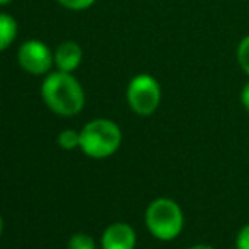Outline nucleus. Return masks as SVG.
I'll return each mask as SVG.
<instances>
[{
  "mask_svg": "<svg viewBox=\"0 0 249 249\" xmlns=\"http://www.w3.org/2000/svg\"><path fill=\"white\" fill-rule=\"evenodd\" d=\"M239 99H241V105L244 107V110H248V112H249V82H248V83H244L243 90H241Z\"/></svg>",
  "mask_w": 249,
  "mask_h": 249,
  "instance_id": "14",
  "label": "nucleus"
},
{
  "mask_svg": "<svg viewBox=\"0 0 249 249\" xmlns=\"http://www.w3.org/2000/svg\"><path fill=\"white\" fill-rule=\"evenodd\" d=\"M17 37V22L10 14L0 12V53L5 51Z\"/></svg>",
  "mask_w": 249,
  "mask_h": 249,
  "instance_id": "8",
  "label": "nucleus"
},
{
  "mask_svg": "<svg viewBox=\"0 0 249 249\" xmlns=\"http://www.w3.org/2000/svg\"><path fill=\"white\" fill-rule=\"evenodd\" d=\"M58 146L65 151H73L80 148V131L65 129L58 134Z\"/></svg>",
  "mask_w": 249,
  "mask_h": 249,
  "instance_id": "9",
  "label": "nucleus"
},
{
  "mask_svg": "<svg viewBox=\"0 0 249 249\" xmlns=\"http://www.w3.org/2000/svg\"><path fill=\"white\" fill-rule=\"evenodd\" d=\"M68 249H97L92 236L85 232H76L68 239Z\"/></svg>",
  "mask_w": 249,
  "mask_h": 249,
  "instance_id": "10",
  "label": "nucleus"
},
{
  "mask_svg": "<svg viewBox=\"0 0 249 249\" xmlns=\"http://www.w3.org/2000/svg\"><path fill=\"white\" fill-rule=\"evenodd\" d=\"M2 231H3V220H2V217H0V236H2Z\"/></svg>",
  "mask_w": 249,
  "mask_h": 249,
  "instance_id": "17",
  "label": "nucleus"
},
{
  "mask_svg": "<svg viewBox=\"0 0 249 249\" xmlns=\"http://www.w3.org/2000/svg\"><path fill=\"white\" fill-rule=\"evenodd\" d=\"M236 56H237V63H239L241 70L249 76V34L239 41Z\"/></svg>",
  "mask_w": 249,
  "mask_h": 249,
  "instance_id": "11",
  "label": "nucleus"
},
{
  "mask_svg": "<svg viewBox=\"0 0 249 249\" xmlns=\"http://www.w3.org/2000/svg\"><path fill=\"white\" fill-rule=\"evenodd\" d=\"M12 0H0V5H7V3H10Z\"/></svg>",
  "mask_w": 249,
  "mask_h": 249,
  "instance_id": "16",
  "label": "nucleus"
},
{
  "mask_svg": "<svg viewBox=\"0 0 249 249\" xmlns=\"http://www.w3.org/2000/svg\"><path fill=\"white\" fill-rule=\"evenodd\" d=\"M100 244L102 249H134L138 244V236L131 224L114 222L105 227Z\"/></svg>",
  "mask_w": 249,
  "mask_h": 249,
  "instance_id": "6",
  "label": "nucleus"
},
{
  "mask_svg": "<svg viewBox=\"0 0 249 249\" xmlns=\"http://www.w3.org/2000/svg\"><path fill=\"white\" fill-rule=\"evenodd\" d=\"M144 224L153 237L160 241H173L183 231V209L173 198H154L144 212Z\"/></svg>",
  "mask_w": 249,
  "mask_h": 249,
  "instance_id": "3",
  "label": "nucleus"
},
{
  "mask_svg": "<svg viewBox=\"0 0 249 249\" xmlns=\"http://www.w3.org/2000/svg\"><path fill=\"white\" fill-rule=\"evenodd\" d=\"M41 97L46 107L56 115L73 117L85 107V92L73 73L50 71L41 85Z\"/></svg>",
  "mask_w": 249,
  "mask_h": 249,
  "instance_id": "1",
  "label": "nucleus"
},
{
  "mask_svg": "<svg viewBox=\"0 0 249 249\" xmlns=\"http://www.w3.org/2000/svg\"><path fill=\"white\" fill-rule=\"evenodd\" d=\"M125 100L131 110L141 117L153 115L161 104V87L153 75L141 73L131 78L125 89Z\"/></svg>",
  "mask_w": 249,
  "mask_h": 249,
  "instance_id": "4",
  "label": "nucleus"
},
{
  "mask_svg": "<svg viewBox=\"0 0 249 249\" xmlns=\"http://www.w3.org/2000/svg\"><path fill=\"white\" fill-rule=\"evenodd\" d=\"M188 249H215V248L210 246V244H194V246H190Z\"/></svg>",
  "mask_w": 249,
  "mask_h": 249,
  "instance_id": "15",
  "label": "nucleus"
},
{
  "mask_svg": "<svg viewBox=\"0 0 249 249\" xmlns=\"http://www.w3.org/2000/svg\"><path fill=\"white\" fill-rule=\"evenodd\" d=\"M122 144V131L110 119H93L80 131V149L93 160L115 154Z\"/></svg>",
  "mask_w": 249,
  "mask_h": 249,
  "instance_id": "2",
  "label": "nucleus"
},
{
  "mask_svg": "<svg viewBox=\"0 0 249 249\" xmlns=\"http://www.w3.org/2000/svg\"><path fill=\"white\" fill-rule=\"evenodd\" d=\"M83 59L82 46L75 41H63L54 50V66L59 71L73 73Z\"/></svg>",
  "mask_w": 249,
  "mask_h": 249,
  "instance_id": "7",
  "label": "nucleus"
},
{
  "mask_svg": "<svg viewBox=\"0 0 249 249\" xmlns=\"http://www.w3.org/2000/svg\"><path fill=\"white\" fill-rule=\"evenodd\" d=\"M236 249H249V222L244 224L236 236Z\"/></svg>",
  "mask_w": 249,
  "mask_h": 249,
  "instance_id": "13",
  "label": "nucleus"
},
{
  "mask_svg": "<svg viewBox=\"0 0 249 249\" xmlns=\"http://www.w3.org/2000/svg\"><path fill=\"white\" fill-rule=\"evenodd\" d=\"M17 61L26 73L34 76H46L54 65V51L39 39H27L17 50Z\"/></svg>",
  "mask_w": 249,
  "mask_h": 249,
  "instance_id": "5",
  "label": "nucleus"
},
{
  "mask_svg": "<svg viewBox=\"0 0 249 249\" xmlns=\"http://www.w3.org/2000/svg\"><path fill=\"white\" fill-rule=\"evenodd\" d=\"M59 5L70 10H87L97 2V0H56Z\"/></svg>",
  "mask_w": 249,
  "mask_h": 249,
  "instance_id": "12",
  "label": "nucleus"
}]
</instances>
